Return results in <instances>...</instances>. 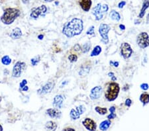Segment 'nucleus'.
<instances>
[{
	"label": "nucleus",
	"mask_w": 149,
	"mask_h": 131,
	"mask_svg": "<svg viewBox=\"0 0 149 131\" xmlns=\"http://www.w3.org/2000/svg\"><path fill=\"white\" fill-rule=\"evenodd\" d=\"M21 1H22V2H23L24 4H27V3H29L31 0H21Z\"/></svg>",
	"instance_id": "nucleus-42"
},
{
	"label": "nucleus",
	"mask_w": 149,
	"mask_h": 131,
	"mask_svg": "<svg viewBox=\"0 0 149 131\" xmlns=\"http://www.w3.org/2000/svg\"><path fill=\"white\" fill-rule=\"evenodd\" d=\"M25 68H26V64L25 62L21 61L17 62L13 66V71H12V76L15 78H19Z\"/></svg>",
	"instance_id": "nucleus-5"
},
{
	"label": "nucleus",
	"mask_w": 149,
	"mask_h": 131,
	"mask_svg": "<svg viewBox=\"0 0 149 131\" xmlns=\"http://www.w3.org/2000/svg\"><path fill=\"white\" fill-rule=\"evenodd\" d=\"M108 76L110 77V78H113V77H114V74L113 72H109L108 74Z\"/></svg>",
	"instance_id": "nucleus-44"
},
{
	"label": "nucleus",
	"mask_w": 149,
	"mask_h": 131,
	"mask_svg": "<svg viewBox=\"0 0 149 131\" xmlns=\"http://www.w3.org/2000/svg\"><path fill=\"white\" fill-rule=\"evenodd\" d=\"M120 87L118 84L111 82L108 85L105 91V97L109 101H113L117 97L119 93Z\"/></svg>",
	"instance_id": "nucleus-3"
},
{
	"label": "nucleus",
	"mask_w": 149,
	"mask_h": 131,
	"mask_svg": "<svg viewBox=\"0 0 149 131\" xmlns=\"http://www.w3.org/2000/svg\"><path fill=\"white\" fill-rule=\"evenodd\" d=\"M109 6L107 4H104L102 5L101 3H98L92 9V14L96 17V20L99 21V20L102 19L104 17V15L106 12H107Z\"/></svg>",
	"instance_id": "nucleus-4"
},
{
	"label": "nucleus",
	"mask_w": 149,
	"mask_h": 131,
	"mask_svg": "<svg viewBox=\"0 0 149 131\" xmlns=\"http://www.w3.org/2000/svg\"><path fill=\"white\" fill-rule=\"evenodd\" d=\"M146 23H149V13H148V14L147 17H146Z\"/></svg>",
	"instance_id": "nucleus-46"
},
{
	"label": "nucleus",
	"mask_w": 149,
	"mask_h": 131,
	"mask_svg": "<svg viewBox=\"0 0 149 131\" xmlns=\"http://www.w3.org/2000/svg\"><path fill=\"white\" fill-rule=\"evenodd\" d=\"M45 128L47 130H50L54 131L56 130L57 128V125L55 122L53 121H48L45 125Z\"/></svg>",
	"instance_id": "nucleus-19"
},
{
	"label": "nucleus",
	"mask_w": 149,
	"mask_h": 131,
	"mask_svg": "<svg viewBox=\"0 0 149 131\" xmlns=\"http://www.w3.org/2000/svg\"><path fill=\"white\" fill-rule=\"evenodd\" d=\"M119 28L121 29V30H125V25H120Z\"/></svg>",
	"instance_id": "nucleus-43"
},
{
	"label": "nucleus",
	"mask_w": 149,
	"mask_h": 131,
	"mask_svg": "<svg viewBox=\"0 0 149 131\" xmlns=\"http://www.w3.org/2000/svg\"><path fill=\"white\" fill-rule=\"evenodd\" d=\"M89 70H90V67L89 66H85V68L84 67H82L81 70L79 72V74L82 76H84L89 72Z\"/></svg>",
	"instance_id": "nucleus-26"
},
{
	"label": "nucleus",
	"mask_w": 149,
	"mask_h": 131,
	"mask_svg": "<svg viewBox=\"0 0 149 131\" xmlns=\"http://www.w3.org/2000/svg\"><path fill=\"white\" fill-rule=\"evenodd\" d=\"M47 11V7L46 5H42L41 6L35 7L31 10V12L30 13V17L34 19H37L39 18V16H42L43 15L45 14Z\"/></svg>",
	"instance_id": "nucleus-8"
},
{
	"label": "nucleus",
	"mask_w": 149,
	"mask_h": 131,
	"mask_svg": "<svg viewBox=\"0 0 149 131\" xmlns=\"http://www.w3.org/2000/svg\"><path fill=\"white\" fill-rule=\"evenodd\" d=\"M110 27L107 24H101L99 27V32L100 36L101 37V42L105 44H107L109 42V37L108 33L110 31Z\"/></svg>",
	"instance_id": "nucleus-6"
},
{
	"label": "nucleus",
	"mask_w": 149,
	"mask_h": 131,
	"mask_svg": "<svg viewBox=\"0 0 149 131\" xmlns=\"http://www.w3.org/2000/svg\"><path fill=\"white\" fill-rule=\"evenodd\" d=\"M43 1H44L46 2H52L53 1H54V0H43Z\"/></svg>",
	"instance_id": "nucleus-47"
},
{
	"label": "nucleus",
	"mask_w": 149,
	"mask_h": 131,
	"mask_svg": "<svg viewBox=\"0 0 149 131\" xmlns=\"http://www.w3.org/2000/svg\"><path fill=\"white\" fill-rule=\"evenodd\" d=\"M62 131H76L74 128H70V127H66V128H64Z\"/></svg>",
	"instance_id": "nucleus-39"
},
{
	"label": "nucleus",
	"mask_w": 149,
	"mask_h": 131,
	"mask_svg": "<svg viewBox=\"0 0 149 131\" xmlns=\"http://www.w3.org/2000/svg\"><path fill=\"white\" fill-rule=\"evenodd\" d=\"M86 34H88V35H93V34H95V32H94V27L91 26V27H89L88 31L86 32Z\"/></svg>",
	"instance_id": "nucleus-31"
},
{
	"label": "nucleus",
	"mask_w": 149,
	"mask_h": 131,
	"mask_svg": "<svg viewBox=\"0 0 149 131\" xmlns=\"http://www.w3.org/2000/svg\"><path fill=\"white\" fill-rule=\"evenodd\" d=\"M70 116L72 120H77L78 119V118H79V117H80V114L78 113V111L76 110V109H72L70 111Z\"/></svg>",
	"instance_id": "nucleus-22"
},
{
	"label": "nucleus",
	"mask_w": 149,
	"mask_h": 131,
	"mask_svg": "<svg viewBox=\"0 0 149 131\" xmlns=\"http://www.w3.org/2000/svg\"><path fill=\"white\" fill-rule=\"evenodd\" d=\"M23 34H22V31H21V29L19 27H16L15 29H13L12 31L10 33V37L11 38L14 40L16 39H19L22 37Z\"/></svg>",
	"instance_id": "nucleus-16"
},
{
	"label": "nucleus",
	"mask_w": 149,
	"mask_h": 131,
	"mask_svg": "<svg viewBox=\"0 0 149 131\" xmlns=\"http://www.w3.org/2000/svg\"><path fill=\"white\" fill-rule=\"evenodd\" d=\"M95 111H96L97 113L99 114V115H104L107 113V109L106 108H103V107H96L95 108Z\"/></svg>",
	"instance_id": "nucleus-25"
},
{
	"label": "nucleus",
	"mask_w": 149,
	"mask_h": 131,
	"mask_svg": "<svg viewBox=\"0 0 149 131\" xmlns=\"http://www.w3.org/2000/svg\"><path fill=\"white\" fill-rule=\"evenodd\" d=\"M2 63L5 66H9L10 64L12 63V59L10 57L7 55H5L2 57Z\"/></svg>",
	"instance_id": "nucleus-24"
},
{
	"label": "nucleus",
	"mask_w": 149,
	"mask_h": 131,
	"mask_svg": "<svg viewBox=\"0 0 149 131\" xmlns=\"http://www.w3.org/2000/svg\"><path fill=\"white\" fill-rule=\"evenodd\" d=\"M79 4L84 11H89L92 2H91V0H79Z\"/></svg>",
	"instance_id": "nucleus-14"
},
{
	"label": "nucleus",
	"mask_w": 149,
	"mask_h": 131,
	"mask_svg": "<svg viewBox=\"0 0 149 131\" xmlns=\"http://www.w3.org/2000/svg\"><path fill=\"white\" fill-rule=\"evenodd\" d=\"M140 101L143 103V105H145L146 104L149 103V94L147 93H142L140 96Z\"/></svg>",
	"instance_id": "nucleus-21"
},
{
	"label": "nucleus",
	"mask_w": 149,
	"mask_h": 131,
	"mask_svg": "<svg viewBox=\"0 0 149 131\" xmlns=\"http://www.w3.org/2000/svg\"><path fill=\"white\" fill-rule=\"evenodd\" d=\"M40 60H41V56H37L34 57V58H32L31 60V64L33 66H37L39 64Z\"/></svg>",
	"instance_id": "nucleus-27"
},
{
	"label": "nucleus",
	"mask_w": 149,
	"mask_h": 131,
	"mask_svg": "<svg viewBox=\"0 0 149 131\" xmlns=\"http://www.w3.org/2000/svg\"><path fill=\"white\" fill-rule=\"evenodd\" d=\"M21 14L20 10L17 8L8 7L4 10L3 14L1 17V21L3 24L9 25L15 21Z\"/></svg>",
	"instance_id": "nucleus-2"
},
{
	"label": "nucleus",
	"mask_w": 149,
	"mask_h": 131,
	"mask_svg": "<svg viewBox=\"0 0 149 131\" xmlns=\"http://www.w3.org/2000/svg\"><path fill=\"white\" fill-rule=\"evenodd\" d=\"M90 48H91V44H89V43L85 44L84 45L82 46V49L83 53H87V52H88V51L89 50Z\"/></svg>",
	"instance_id": "nucleus-28"
},
{
	"label": "nucleus",
	"mask_w": 149,
	"mask_h": 131,
	"mask_svg": "<svg viewBox=\"0 0 149 131\" xmlns=\"http://www.w3.org/2000/svg\"><path fill=\"white\" fill-rule=\"evenodd\" d=\"M83 29L84 25L82 20L78 18H74L64 25L62 33L66 37L72 38L81 34Z\"/></svg>",
	"instance_id": "nucleus-1"
},
{
	"label": "nucleus",
	"mask_w": 149,
	"mask_h": 131,
	"mask_svg": "<svg viewBox=\"0 0 149 131\" xmlns=\"http://www.w3.org/2000/svg\"><path fill=\"white\" fill-rule=\"evenodd\" d=\"M148 85L147 84H143L141 85V88L143 90H147L148 89Z\"/></svg>",
	"instance_id": "nucleus-33"
},
{
	"label": "nucleus",
	"mask_w": 149,
	"mask_h": 131,
	"mask_svg": "<svg viewBox=\"0 0 149 131\" xmlns=\"http://www.w3.org/2000/svg\"><path fill=\"white\" fill-rule=\"evenodd\" d=\"M109 111L111 112V113H114L115 111V107H114V106L111 107L110 109H109Z\"/></svg>",
	"instance_id": "nucleus-40"
},
{
	"label": "nucleus",
	"mask_w": 149,
	"mask_h": 131,
	"mask_svg": "<svg viewBox=\"0 0 149 131\" xmlns=\"http://www.w3.org/2000/svg\"><path fill=\"white\" fill-rule=\"evenodd\" d=\"M68 60L70 62H75L78 60V56L76 54H70L68 56Z\"/></svg>",
	"instance_id": "nucleus-30"
},
{
	"label": "nucleus",
	"mask_w": 149,
	"mask_h": 131,
	"mask_svg": "<svg viewBox=\"0 0 149 131\" xmlns=\"http://www.w3.org/2000/svg\"><path fill=\"white\" fill-rule=\"evenodd\" d=\"M109 17L112 20H114V21H119L121 19V16H120V14L117 11H116L115 10H112L109 13Z\"/></svg>",
	"instance_id": "nucleus-20"
},
{
	"label": "nucleus",
	"mask_w": 149,
	"mask_h": 131,
	"mask_svg": "<svg viewBox=\"0 0 149 131\" xmlns=\"http://www.w3.org/2000/svg\"><path fill=\"white\" fill-rule=\"evenodd\" d=\"M0 131H3V126L0 124Z\"/></svg>",
	"instance_id": "nucleus-48"
},
{
	"label": "nucleus",
	"mask_w": 149,
	"mask_h": 131,
	"mask_svg": "<svg viewBox=\"0 0 149 131\" xmlns=\"http://www.w3.org/2000/svg\"><path fill=\"white\" fill-rule=\"evenodd\" d=\"M149 7V0H144L143 4V7H142V9L141 10V12L139 13V18H143L144 17V14H145V12H146V10Z\"/></svg>",
	"instance_id": "nucleus-17"
},
{
	"label": "nucleus",
	"mask_w": 149,
	"mask_h": 131,
	"mask_svg": "<svg viewBox=\"0 0 149 131\" xmlns=\"http://www.w3.org/2000/svg\"><path fill=\"white\" fill-rule=\"evenodd\" d=\"M2 97H1V96H0V102L2 101Z\"/></svg>",
	"instance_id": "nucleus-49"
},
{
	"label": "nucleus",
	"mask_w": 149,
	"mask_h": 131,
	"mask_svg": "<svg viewBox=\"0 0 149 131\" xmlns=\"http://www.w3.org/2000/svg\"><path fill=\"white\" fill-rule=\"evenodd\" d=\"M64 101L63 96L62 95H57L54 97L53 100V105L57 109H60L62 107Z\"/></svg>",
	"instance_id": "nucleus-15"
},
{
	"label": "nucleus",
	"mask_w": 149,
	"mask_h": 131,
	"mask_svg": "<svg viewBox=\"0 0 149 131\" xmlns=\"http://www.w3.org/2000/svg\"><path fill=\"white\" fill-rule=\"evenodd\" d=\"M74 50H76V51H79V50H81V47H80V46H79V44H78L74 46Z\"/></svg>",
	"instance_id": "nucleus-37"
},
{
	"label": "nucleus",
	"mask_w": 149,
	"mask_h": 131,
	"mask_svg": "<svg viewBox=\"0 0 149 131\" xmlns=\"http://www.w3.org/2000/svg\"><path fill=\"white\" fill-rule=\"evenodd\" d=\"M101 52V48L99 46H96L95 48L94 49V50H92V52L91 53V56H98L99 54Z\"/></svg>",
	"instance_id": "nucleus-23"
},
{
	"label": "nucleus",
	"mask_w": 149,
	"mask_h": 131,
	"mask_svg": "<svg viewBox=\"0 0 149 131\" xmlns=\"http://www.w3.org/2000/svg\"><path fill=\"white\" fill-rule=\"evenodd\" d=\"M21 89H22V91H27L29 90V87H28L27 86H25V87H23Z\"/></svg>",
	"instance_id": "nucleus-41"
},
{
	"label": "nucleus",
	"mask_w": 149,
	"mask_h": 131,
	"mask_svg": "<svg viewBox=\"0 0 149 131\" xmlns=\"http://www.w3.org/2000/svg\"><path fill=\"white\" fill-rule=\"evenodd\" d=\"M55 86V84L54 81H49V82L47 83L44 86H42L41 88L37 90V93L41 96H43V95H46L52 91V89H54Z\"/></svg>",
	"instance_id": "nucleus-9"
},
{
	"label": "nucleus",
	"mask_w": 149,
	"mask_h": 131,
	"mask_svg": "<svg viewBox=\"0 0 149 131\" xmlns=\"http://www.w3.org/2000/svg\"><path fill=\"white\" fill-rule=\"evenodd\" d=\"M83 125L86 127L87 130L89 131H96V128H97V125L96 123L93 121L92 119H91L89 118H85L82 121Z\"/></svg>",
	"instance_id": "nucleus-11"
},
{
	"label": "nucleus",
	"mask_w": 149,
	"mask_h": 131,
	"mask_svg": "<svg viewBox=\"0 0 149 131\" xmlns=\"http://www.w3.org/2000/svg\"><path fill=\"white\" fill-rule=\"evenodd\" d=\"M116 116H117V115H115V113H111L110 115H109L108 116H107V118H109V120L113 119V118H115Z\"/></svg>",
	"instance_id": "nucleus-35"
},
{
	"label": "nucleus",
	"mask_w": 149,
	"mask_h": 131,
	"mask_svg": "<svg viewBox=\"0 0 149 131\" xmlns=\"http://www.w3.org/2000/svg\"><path fill=\"white\" fill-rule=\"evenodd\" d=\"M111 124V122L109 120H105L101 123L100 125H99V128L101 130H106L109 128Z\"/></svg>",
	"instance_id": "nucleus-18"
},
{
	"label": "nucleus",
	"mask_w": 149,
	"mask_h": 131,
	"mask_svg": "<svg viewBox=\"0 0 149 131\" xmlns=\"http://www.w3.org/2000/svg\"><path fill=\"white\" fill-rule=\"evenodd\" d=\"M132 104V101L130 99H126V101H125V105L127 106V107H131V105Z\"/></svg>",
	"instance_id": "nucleus-34"
},
{
	"label": "nucleus",
	"mask_w": 149,
	"mask_h": 131,
	"mask_svg": "<svg viewBox=\"0 0 149 131\" xmlns=\"http://www.w3.org/2000/svg\"><path fill=\"white\" fill-rule=\"evenodd\" d=\"M43 35L42 34H40V35H39V37H38V38H39V39H40V40H42V39H43Z\"/></svg>",
	"instance_id": "nucleus-45"
},
{
	"label": "nucleus",
	"mask_w": 149,
	"mask_h": 131,
	"mask_svg": "<svg viewBox=\"0 0 149 131\" xmlns=\"http://www.w3.org/2000/svg\"><path fill=\"white\" fill-rule=\"evenodd\" d=\"M101 94H102V87L101 86H96L91 90L89 97L91 99L96 100L99 99L101 96Z\"/></svg>",
	"instance_id": "nucleus-12"
},
{
	"label": "nucleus",
	"mask_w": 149,
	"mask_h": 131,
	"mask_svg": "<svg viewBox=\"0 0 149 131\" xmlns=\"http://www.w3.org/2000/svg\"><path fill=\"white\" fill-rule=\"evenodd\" d=\"M76 109L78 111V113L80 114V115H82V114L85 112V111H86V108H85V107H84L83 105H79V106L76 107Z\"/></svg>",
	"instance_id": "nucleus-29"
},
{
	"label": "nucleus",
	"mask_w": 149,
	"mask_h": 131,
	"mask_svg": "<svg viewBox=\"0 0 149 131\" xmlns=\"http://www.w3.org/2000/svg\"><path fill=\"white\" fill-rule=\"evenodd\" d=\"M121 52L125 59H127L131 56L132 54H133V50L129 44L127 42H124L122 44L121 46Z\"/></svg>",
	"instance_id": "nucleus-10"
},
{
	"label": "nucleus",
	"mask_w": 149,
	"mask_h": 131,
	"mask_svg": "<svg viewBox=\"0 0 149 131\" xmlns=\"http://www.w3.org/2000/svg\"><path fill=\"white\" fill-rule=\"evenodd\" d=\"M27 84V79H23V81L20 83V87H21V89H22L23 87H25V86H26Z\"/></svg>",
	"instance_id": "nucleus-32"
},
{
	"label": "nucleus",
	"mask_w": 149,
	"mask_h": 131,
	"mask_svg": "<svg viewBox=\"0 0 149 131\" xmlns=\"http://www.w3.org/2000/svg\"><path fill=\"white\" fill-rule=\"evenodd\" d=\"M47 114L53 118H60L61 117L62 113L59 109H49L46 111Z\"/></svg>",
	"instance_id": "nucleus-13"
},
{
	"label": "nucleus",
	"mask_w": 149,
	"mask_h": 131,
	"mask_svg": "<svg viewBox=\"0 0 149 131\" xmlns=\"http://www.w3.org/2000/svg\"><path fill=\"white\" fill-rule=\"evenodd\" d=\"M125 5H126V2H124V1H123V2H121L119 3V5H118L119 8H123V7L125 6Z\"/></svg>",
	"instance_id": "nucleus-36"
},
{
	"label": "nucleus",
	"mask_w": 149,
	"mask_h": 131,
	"mask_svg": "<svg viewBox=\"0 0 149 131\" xmlns=\"http://www.w3.org/2000/svg\"><path fill=\"white\" fill-rule=\"evenodd\" d=\"M110 64L112 65V66H114L115 67H118L119 66V62H118L111 61L110 62Z\"/></svg>",
	"instance_id": "nucleus-38"
},
{
	"label": "nucleus",
	"mask_w": 149,
	"mask_h": 131,
	"mask_svg": "<svg viewBox=\"0 0 149 131\" xmlns=\"http://www.w3.org/2000/svg\"><path fill=\"white\" fill-rule=\"evenodd\" d=\"M137 44L141 49H145L149 46V36L146 32H141L137 37Z\"/></svg>",
	"instance_id": "nucleus-7"
}]
</instances>
